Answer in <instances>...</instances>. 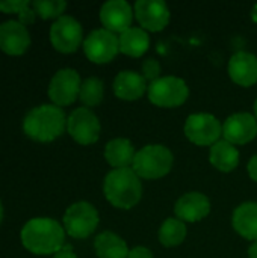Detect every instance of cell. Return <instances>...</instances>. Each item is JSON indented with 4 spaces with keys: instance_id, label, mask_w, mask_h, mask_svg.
I'll return each instance as SVG.
<instances>
[{
    "instance_id": "1",
    "label": "cell",
    "mask_w": 257,
    "mask_h": 258,
    "mask_svg": "<svg viewBox=\"0 0 257 258\" xmlns=\"http://www.w3.org/2000/svg\"><path fill=\"white\" fill-rule=\"evenodd\" d=\"M21 242L33 254H56L62 251L65 228L52 218H35L24 224Z\"/></svg>"
},
{
    "instance_id": "2",
    "label": "cell",
    "mask_w": 257,
    "mask_h": 258,
    "mask_svg": "<svg viewBox=\"0 0 257 258\" xmlns=\"http://www.w3.org/2000/svg\"><path fill=\"white\" fill-rule=\"evenodd\" d=\"M103 192L106 200L114 207L121 210H130L141 201V178L135 174L132 168L112 169L105 177Z\"/></svg>"
},
{
    "instance_id": "3",
    "label": "cell",
    "mask_w": 257,
    "mask_h": 258,
    "mask_svg": "<svg viewBox=\"0 0 257 258\" xmlns=\"http://www.w3.org/2000/svg\"><path fill=\"white\" fill-rule=\"evenodd\" d=\"M67 127L64 110L56 104H41L27 112L23 128L27 136L39 142L56 139Z\"/></svg>"
},
{
    "instance_id": "4",
    "label": "cell",
    "mask_w": 257,
    "mask_h": 258,
    "mask_svg": "<svg viewBox=\"0 0 257 258\" xmlns=\"http://www.w3.org/2000/svg\"><path fill=\"white\" fill-rule=\"evenodd\" d=\"M173 162V153L165 145L151 144L136 151L132 169L139 178L158 180L171 171Z\"/></svg>"
},
{
    "instance_id": "5",
    "label": "cell",
    "mask_w": 257,
    "mask_h": 258,
    "mask_svg": "<svg viewBox=\"0 0 257 258\" xmlns=\"http://www.w3.org/2000/svg\"><path fill=\"white\" fill-rule=\"evenodd\" d=\"M147 95L148 100L158 107H179L188 100L189 88L183 79L165 76L148 85Z\"/></svg>"
},
{
    "instance_id": "6",
    "label": "cell",
    "mask_w": 257,
    "mask_h": 258,
    "mask_svg": "<svg viewBox=\"0 0 257 258\" xmlns=\"http://www.w3.org/2000/svg\"><path fill=\"white\" fill-rule=\"evenodd\" d=\"M188 141L198 147H212L223 136V125L211 113H192L186 118L183 127Z\"/></svg>"
},
{
    "instance_id": "7",
    "label": "cell",
    "mask_w": 257,
    "mask_h": 258,
    "mask_svg": "<svg viewBox=\"0 0 257 258\" xmlns=\"http://www.w3.org/2000/svg\"><path fill=\"white\" fill-rule=\"evenodd\" d=\"M97 225L98 212L92 204L86 201L71 204L64 215V228L74 239H85L91 236Z\"/></svg>"
},
{
    "instance_id": "8",
    "label": "cell",
    "mask_w": 257,
    "mask_h": 258,
    "mask_svg": "<svg viewBox=\"0 0 257 258\" xmlns=\"http://www.w3.org/2000/svg\"><path fill=\"white\" fill-rule=\"evenodd\" d=\"M67 130L80 145H91L100 138V121L88 107L74 109L67 119Z\"/></svg>"
},
{
    "instance_id": "9",
    "label": "cell",
    "mask_w": 257,
    "mask_h": 258,
    "mask_svg": "<svg viewBox=\"0 0 257 258\" xmlns=\"http://www.w3.org/2000/svg\"><path fill=\"white\" fill-rule=\"evenodd\" d=\"M83 51L91 62L108 63L120 53L118 36L106 29H95L83 41Z\"/></svg>"
},
{
    "instance_id": "10",
    "label": "cell",
    "mask_w": 257,
    "mask_h": 258,
    "mask_svg": "<svg viewBox=\"0 0 257 258\" xmlns=\"http://www.w3.org/2000/svg\"><path fill=\"white\" fill-rule=\"evenodd\" d=\"M83 30L80 23L71 15H61L50 27V41L62 53H73L82 42Z\"/></svg>"
},
{
    "instance_id": "11",
    "label": "cell",
    "mask_w": 257,
    "mask_h": 258,
    "mask_svg": "<svg viewBox=\"0 0 257 258\" xmlns=\"http://www.w3.org/2000/svg\"><path fill=\"white\" fill-rule=\"evenodd\" d=\"M80 85V76L76 70L62 68L50 80L48 97L56 106H68L79 97Z\"/></svg>"
},
{
    "instance_id": "12",
    "label": "cell",
    "mask_w": 257,
    "mask_h": 258,
    "mask_svg": "<svg viewBox=\"0 0 257 258\" xmlns=\"http://www.w3.org/2000/svg\"><path fill=\"white\" fill-rule=\"evenodd\" d=\"M133 11L141 27L148 32L164 30L171 18L168 5L164 0H138Z\"/></svg>"
},
{
    "instance_id": "13",
    "label": "cell",
    "mask_w": 257,
    "mask_h": 258,
    "mask_svg": "<svg viewBox=\"0 0 257 258\" xmlns=\"http://www.w3.org/2000/svg\"><path fill=\"white\" fill-rule=\"evenodd\" d=\"M224 141L232 145H245L257 136V119L254 115L241 112L230 115L223 124Z\"/></svg>"
},
{
    "instance_id": "14",
    "label": "cell",
    "mask_w": 257,
    "mask_h": 258,
    "mask_svg": "<svg viewBox=\"0 0 257 258\" xmlns=\"http://www.w3.org/2000/svg\"><path fill=\"white\" fill-rule=\"evenodd\" d=\"M133 14V8L126 0H109L100 9V21L106 30L121 35L132 27Z\"/></svg>"
},
{
    "instance_id": "15",
    "label": "cell",
    "mask_w": 257,
    "mask_h": 258,
    "mask_svg": "<svg viewBox=\"0 0 257 258\" xmlns=\"http://www.w3.org/2000/svg\"><path fill=\"white\" fill-rule=\"evenodd\" d=\"M174 213L183 222H200L211 213V201L201 192H188L177 200Z\"/></svg>"
},
{
    "instance_id": "16",
    "label": "cell",
    "mask_w": 257,
    "mask_h": 258,
    "mask_svg": "<svg viewBox=\"0 0 257 258\" xmlns=\"http://www.w3.org/2000/svg\"><path fill=\"white\" fill-rule=\"evenodd\" d=\"M230 79L244 88H250L257 82V56L248 51L235 53L227 67Z\"/></svg>"
},
{
    "instance_id": "17",
    "label": "cell",
    "mask_w": 257,
    "mask_h": 258,
    "mask_svg": "<svg viewBox=\"0 0 257 258\" xmlns=\"http://www.w3.org/2000/svg\"><path fill=\"white\" fill-rule=\"evenodd\" d=\"M30 44V35L24 24L8 20L0 24V48L9 54H21Z\"/></svg>"
},
{
    "instance_id": "18",
    "label": "cell",
    "mask_w": 257,
    "mask_h": 258,
    "mask_svg": "<svg viewBox=\"0 0 257 258\" xmlns=\"http://www.w3.org/2000/svg\"><path fill=\"white\" fill-rule=\"evenodd\" d=\"M147 80L142 74L135 73L132 70H126L117 74L114 80V94L120 100L135 101L144 97L147 91Z\"/></svg>"
},
{
    "instance_id": "19",
    "label": "cell",
    "mask_w": 257,
    "mask_h": 258,
    "mask_svg": "<svg viewBox=\"0 0 257 258\" xmlns=\"http://www.w3.org/2000/svg\"><path fill=\"white\" fill-rule=\"evenodd\" d=\"M235 231L247 240L257 242V203L247 201L239 204L232 216Z\"/></svg>"
},
{
    "instance_id": "20",
    "label": "cell",
    "mask_w": 257,
    "mask_h": 258,
    "mask_svg": "<svg viewBox=\"0 0 257 258\" xmlns=\"http://www.w3.org/2000/svg\"><path fill=\"white\" fill-rule=\"evenodd\" d=\"M135 147L126 138H117L106 144L105 147V159L114 169H124L133 165L135 159Z\"/></svg>"
},
{
    "instance_id": "21",
    "label": "cell",
    "mask_w": 257,
    "mask_h": 258,
    "mask_svg": "<svg viewBox=\"0 0 257 258\" xmlns=\"http://www.w3.org/2000/svg\"><path fill=\"white\" fill-rule=\"evenodd\" d=\"M209 162L215 169L221 172H232L239 165V151L230 142L220 139L215 145L211 147Z\"/></svg>"
},
{
    "instance_id": "22",
    "label": "cell",
    "mask_w": 257,
    "mask_h": 258,
    "mask_svg": "<svg viewBox=\"0 0 257 258\" xmlns=\"http://www.w3.org/2000/svg\"><path fill=\"white\" fill-rule=\"evenodd\" d=\"M120 51L130 57H141L150 47L148 33L142 27H129L118 36Z\"/></svg>"
},
{
    "instance_id": "23",
    "label": "cell",
    "mask_w": 257,
    "mask_h": 258,
    "mask_svg": "<svg viewBox=\"0 0 257 258\" xmlns=\"http://www.w3.org/2000/svg\"><path fill=\"white\" fill-rule=\"evenodd\" d=\"M94 249L98 258H127L130 252L127 243L111 231H103L95 237Z\"/></svg>"
},
{
    "instance_id": "24",
    "label": "cell",
    "mask_w": 257,
    "mask_h": 258,
    "mask_svg": "<svg viewBox=\"0 0 257 258\" xmlns=\"http://www.w3.org/2000/svg\"><path fill=\"white\" fill-rule=\"evenodd\" d=\"M159 242L165 248H174L185 242L186 239V225L177 218H168L159 228Z\"/></svg>"
},
{
    "instance_id": "25",
    "label": "cell",
    "mask_w": 257,
    "mask_h": 258,
    "mask_svg": "<svg viewBox=\"0 0 257 258\" xmlns=\"http://www.w3.org/2000/svg\"><path fill=\"white\" fill-rule=\"evenodd\" d=\"M105 95V85L98 77H88L80 85L79 98L83 104L92 107L101 103Z\"/></svg>"
},
{
    "instance_id": "26",
    "label": "cell",
    "mask_w": 257,
    "mask_h": 258,
    "mask_svg": "<svg viewBox=\"0 0 257 258\" xmlns=\"http://www.w3.org/2000/svg\"><path fill=\"white\" fill-rule=\"evenodd\" d=\"M32 8L42 18H53V17L59 18L61 14L67 8V2H64V0H33Z\"/></svg>"
},
{
    "instance_id": "27",
    "label": "cell",
    "mask_w": 257,
    "mask_h": 258,
    "mask_svg": "<svg viewBox=\"0 0 257 258\" xmlns=\"http://www.w3.org/2000/svg\"><path fill=\"white\" fill-rule=\"evenodd\" d=\"M161 71H162L161 63H159L156 59L150 57V59H145V60L142 62V76H144V79L148 80L150 83L155 82V80H158V79L161 77Z\"/></svg>"
},
{
    "instance_id": "28",
    "label": "cell",
    "mask_w": 257,
    "mask_h": 258,
    "mask_svg": "<svg viewBox=\"0 0 257 258\" xmlns=\"http://www.w3.org/2000/svg\"><path fill=\"white\" fill-rule=\"evenodd\" d=\"M27 5H30L29 0H0V11L18 14Z\"/></svg>"
},
{
    "instance_id": "29",
    "label": "cell",
    "mask_w": 257,
    "mask_h": 258,
    "mask_svg": "<svg viewBox=\"0 0 257 258\" xmlns=\"http://www.w3.org/2000/svg\"><path fill=\"white\" fill-rule=\"evenodd\" d=\"M32 5V3H30ZM30 5H27V6H24L20 12H18V21L21 23V24H29V23H32L33 20H35V11H33V8H30Z\"/></svg>"
},
{
    "instance_id": "30",
    "label": "cell",
    "mask_w": 257,
    "mask_h": 258,
    "mask_svg": "<svg viewBox=\"0 0 257 258\" xmlns=\"http://www.w3.org/2000/svg\"><path fill=\"white\" fill-rule=\"evenodd\" d=\"M127 258H155L153 252L145 248V246H135L133 249H130L129 257Z\"/></svg>"
},
{
    "instance_id": "31",
    "label": "cell",
    "mask_w": 257,
    "mask_h": 258,
    "mask_svg": "<svg viewBox=\"0 0 257 258\" xmlns=\"http://www.w3.org/2000/svg\"><path fill=\"white\" fill-rule=\"evenodd\" d=\"M247 169H248V175H250V178H251L253 181H256L257 183V154L256 156H253V157L250 159Z\"/></svg>"
},
{
    "instance_id": "32",
    "label": "cell",
    "mask_w": 257,
    "mask_h": 258,
    "mask_svg": "<svg viewBox=\"0 0 257 258\" xmlns=\"http://www.w3.org/2000/svg\"><path fill=\"white\" fill-rule=\"evenodd\" d=\"M53 258H77L71 251H70V248H67V249H62V251H59V252H56Z\"/></svg>"
},
{
    "instance_id": "33",
    "label": "cell",
    "mask_w": 257,
    "mask_h": 258,
    "mask_svg": "<svg viewBox=\"0 0 257 258\" xmlns=\"http://www.w3.org/2000/svg\"><path fill=\"white\" fill-rule=\"evenodd\" d=\"M248 258H257V242H253V245L248 248Z\"/></svg>"
},
{
    "instance_id": "34",
    "label": "cell",
    "mask_w": 257,
    "mask_h": 258,
    "mask_svg": "<svg viewBox=\"0 0 257 258\" xmlns=\"http://www.w3.org/2000/svg\"><path fill=\"white\" fill-rule=\"evenodd\" d=\"M254 116H256V119H257V98H256V101H254Z\"/></svg>"
},
{
    "instance_id": "35",
    "label": "cell",
    "mask_w": 257,
    "mask_h": 258,
    "mask_svg": "<svg viewBox=\"0 0 257 258\" xmlns=\"http://www.w3.org/2000/svg\"><path fill=\"white\" fill-rule=\"evenodd\" d=\"M2 216H3V209H2V203H0V221H2Z\"/></svg>"
}]
</instances>
